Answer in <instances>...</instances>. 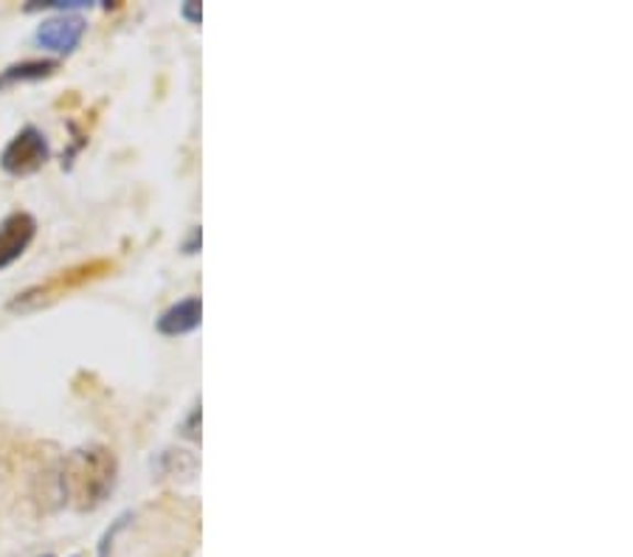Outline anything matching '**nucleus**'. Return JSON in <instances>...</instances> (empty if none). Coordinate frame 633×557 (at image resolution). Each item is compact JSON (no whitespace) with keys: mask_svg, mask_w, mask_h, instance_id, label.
Masks as SVG:
<instances>
[{"mask_svg":"<svg viewBox=\"0 0 633 557\" xmlns=\"http://www.w3.org/2000/svg\"><path fill=\"white\" fill-rule=\"evenodd\" d=\"M116 476H119V462L114 451L105 444H85L65 457L63 473H60V488L63 499L76 513H90L101 507L105 499L114 493Z\"/></svg>","mask_w":633,"mask_h":557,"instance_id":"1","label":"nucleus"},{"mask_svg":"<svg viewBox=\"0 0 633 557\" xmlns=\"http://www.w3.org/2000/svg\"><path fill=\"white\" fill-rule=\"evenodd\" d=\"M110 270H114V263H107V259H90V263H82L68 270H60V274L49 276L45 282L32 285L29 290L14 296V299L9 301V310H14V313H34V310H40V308H49V304H54L57 299H63L65 293L79 290L82 285L96 282V279L107 276Z\"/></svg>","mask_w":633,"mask_h":557,"instance_id":"2","label":"nucleus"},{"mask_svg":"<svg viewBox=\"0 0 633 557\" xmlns=\"http://www.w3.org/2000/svg\"><path fill=\"white\" fill-rule=\"evenodd\" d=\"M51 158V147L45 141V132L34 125H25L18 136L12 138L0 156V170L12 178L37 175Z\"/></svg>","mask_w":633,"mask_h":557,"instance_id":"3","label":"nucleus"},{"mask_svg":"<svg viewBox=\"0 0 633 557\" xmlns=\"http://www.w3.org/2000/svg\"><path fill=\"white\" fill-rule=\"evenodd\" d=\"M85 32H88L85 18H79V14H57V18H49L37 25L34 43L45 51H54V54H71L82 43Z\"/></svg>","mask_w":633,"mask_h":557,"instance_id":"4","label":"nucleus"},{"mask_svg":"<svg viewBox=\"0 0 633 557\" xmlns=\"http://www.w3.org/2000/svg\"><path fill=\"white\" fill-rule=\"evenodd\" d=\"M37 237V219L29 212H12L0 223V270L18 263Z\"/></svg>","mask_w":633,"mask_h":557,"instance_id":"5","label":"nucleus"},{"mask_svg":"<svg viewBox=\"0 0 633 557\" xmlns=\"http://www.w3.org/2000/svg\"><path fill=\"white\" fill-rule=\"evenodd\" d=\"M203 319V304L197 296H189V299L178 301L172 308L163 310L155 321V330L161 335H170V339H178V335H186V332H195L201 326Z\"/></svg>","mask_w":633,"mask_h":557,"instance_id":"6","label":"nucleus"},{"mask_svg":"<svg viewBox=\"0 0 633 557\" xmlns=\"http://www.w3.org/2000/svg\"><path fill=\"white\" fill-rule=\"evenodd\" d=\"M57 71L60 60H25V63H14L0 74V90L12 88V85H23V82L49 79Z\"/></svg>","mask_w":633,"mask_h":557,"instance_id":"7","label":"nucleus"},{"mask_svg":"<svg viewBox=\"0 0 633 557\" xmlns=\"http://www.w3.org/2000/svg\"><path fill=\"white\" fill-rule=\"evenodd\" d=\"M197 426H201V406L192 408L186 426H183V433H186L189 439H201V433H197Z\"/></svg>","mask_w":633,"mask_h":557,"instance_id":"8","label":"nucleus"},{"mask_svg":"<svg viewBox=\"0 0 633 557\" xmlns=\"http://www.w3.org/2000/svg\"><path fill=\"white\" fill-rule=\"evenodd\" d=\"M181 14H183V18H186L192 25H201V20H203L201 3H183Z\"/></svg>","mask_w":633,"mask_h":557,"instance_id":"9","label":"nucleus"},{"mask_svg":"<svg viewBox=\"0 0 633 557\" xmlns=\"http://www.w3.org/2000/svg\"><path fill=\"white\" fill-rule=\"evenodd\" d=\"M197 245H201V228H195V232H192V239L186 243V254H195Z\"/></svg>","mask_w":633,"mask_h":557,"instance_id":"10","label":"nucleus"}]
</instances>
